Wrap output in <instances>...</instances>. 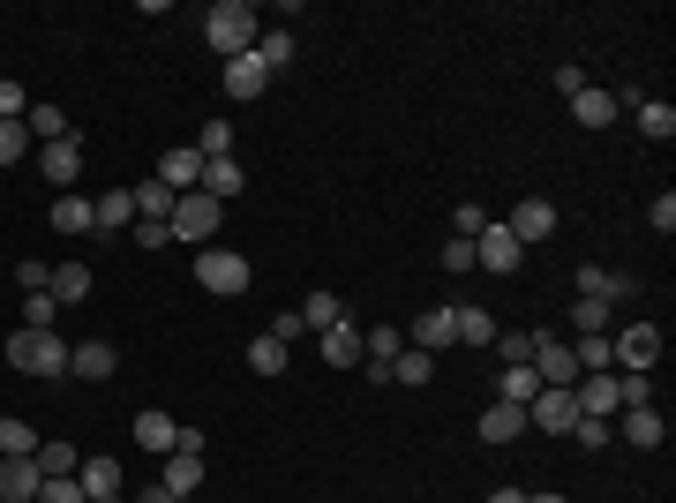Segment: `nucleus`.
<instances>
[{
	"label": "nucleus",
	"mask_w": 676,
	"mask_h": 503,
	"mask_svg": "<svg viewBox=\"0 0 676 503\" xmlns=\"http://www.w3.org/2000/svg\"><path fill=\"white\" fill-rule=\"evenodd\" d=\"M0 353H8L15 376H53V383L68 376V338H61V331H15Z\"/></svg>",
	"instance_id": "obj_1"
},
{
	"label": "nucleus",
	"mask_w": 676,
	"mask_h": 503,
	"mask_svg": "<svg viewBox=\"0 0 676 503\" xmlns=\"http://www.w3.org/2000/svg\"><path fill=\"white\" fill-rule=\"evenodd\" d=\"M255 8H241V0H218L211 15H204V39L218 45V61H233V53H255Z\"/></svg>",
	"instance_id": "obj_2"
},
{
	"label": "nucleus",
	"mask_w": 676,
	"mask_h": 503,
	"mask_svg": "<svg viewBox=\"0 0 676 503\" xmlns=\"http://www.w3.org/2000/svg\"><path fill=\"white\" fill-rule=\"evenodd\" d=\"M218 218H226V204H211V196L196 188V196H181V204H173L166 233H173V241H188V249H211V241H218Z\"/></svg>",
	"instance_id": "obj_3"
},
{
	"label": "nucleus",
	"mask_w": 676,
	"mask_h": 503,
	"mask_svg": "<svg viewBox=\"0 0 676 503\" xmlns=\"http://www.w3.org/2000/svg\"><path fill=\"white\" fill-rule=\"evenodd\" d=\"M249 278H255V271L233 249H218V241L196 255V286H204V294H249Z\"/></svg>",
	"instance_id": "obj_4"
},
{
	"label": "nucleus",
	"mask_w": 676,
	"mask_h": 503,
	"mask_svg": "<svg viewBox=\"0 0 676 503\" xmlns=\"http://www.w3.org/2000/svg\"><path fill=\"white\" fill-rule=\"evenodd\" d=\"M609 361H617L624 376H646V369L662 361V331H654V324H632V331H617V338H609Z\"/></svg>",
	"instance_id": "obj_5"
},
{
	"label": "nucleus",
	"mask_w": 676,
	"mask_h": 503,
	"mask_svg": "<svg viewBox=\"0 0 676 503\" xmlns=\"http://www.w3.org/2000/svg\"><path fill=\"white\" fill-rule=\"evenodd\" d=\"M571 420H579V398L556 391V383H542V391L526 398V428H542V436H571Z\"/></svg>",
	"instance_id": "obj_6"
},
{
	"label": "nucleus",
	"mask_w": 676,
	"mask_h": 503,
	"mask_svg": "<svg viewBox=\"0 0 676 503\" xmlns=\"http://www.w3.org/2000/svg\"><path fill=\"white\" fill-rule=\"evenodd\" d=\"M39 173L53 181V196H68V188H76V173H84V143H76V135L39 143Z\"/></svg>",
	"instance_id": "obj_7"
},
{
	"label": "nucleus",
	"mask_w": 676,
	"mask_h": 503,
	"mask_svg": "<svg viewBox=\"0 0 676 503\" xmlns=\"http://www.w3.org/2000/svg\"><path fill=\"white\" fill-rule=\"evenodd\" d=\"M504 233L519 241V249H534V241H549L556 233V204H542V196H526V204H511Z\"/></svg>",
	"instance_id": "obj_8"
},
{
	"label": "nucleus",
	"mask_w": 676,
	"mask_h": 503,
	"mask_svg": "<svg viewBox=\"0 0 676 503\" xmlns=\"http://www.w3.org/2000/svg\"><path fill=\"white\" fill-rule=\"evenodd\" d=\"M159 181H166L173 196H196V188H204V151H196V143H173L166 158H159Z\"/></svg>",
	"instance_id": "obj_9"
},
{
	"label": "nucleus",
	"mask_w": 676,
	"mask_h": 503,
	"mask_svg": "<svg viewBox=\"0 0 676 503\" xmlns=\"http://www.w3.org/2000/svg\"><path fill=\"white\" fill-rule=\"evenodd\" d=\"M121 226H135V196H128V188H106V196H90V233H98V241H113Z\"/></svg>",
	"instance_id": "obj_10"
},
{
	"label": "nucleus",
	"mask_w": 676,
	"mask_h": 503,
	"mask_svg": "<svg viewBox=\"0 0 676 503\" xmlns=\"http://www.w3.org/2000/svg\"><path fill=\"white\" fill-rule=\"evenodd\" d=\"M473 263H481V271H519V263H526V249H519L504 226L489 218V226H481V241H473Z\"/></svg>",
	"instance_id": "obj_11"
},
{
	"label": "nucleus",
	"mask_w": 676,
	"mask_h": 503,
	"mask_svg": "<svg viewBox=\"0 0 676 503\" xmlns=\"http://www.w3.org/2000/svg\"><path fill=\"white\" fill-rule=\"evenodd\" d=\"M121 369V353L106 346V338H84V346H68V376H84V383H106Z\"/></svg>",
	"instance_id": "obj_12"
},
{
	"label": "nucleus",
	"mask_w": 676,
	"mask_h": 503,
	"mask_svg": "<svg viewBox=\"0 0 676 503\" xmlns=\"http://www.w3.org/2000/svg\"><path fill=\"white\" fill-rule=\"evenodd\" d=\"M617 428H624V444H639V451L669 444V420H662V406H624V414H617Z\"/></svg>",
	"instance_id": "obj_13"
},
{
	"label": "nucleus",
	"mask_w": 676,
	"mask_h": 503,
	"mask_svg": "<svg viewBox=\"0 0 676 503\" xmlns=\"http://www.w3.org/2000/svg\"><path fill=\"white\" fill-rule=\"evenodd\" d=\"M263 90H271V68H263L255 53H233V61H226V98L249 106V98H263Z\"/></svg>",
	"instance_id": "obj_14"
},
{
	"label": "nucleus",
	"mask_w": 676,
	"mask_h": 503,
	"mask_svg": "<svg viewBox=\"0 0 676 503\" xmlns=\"http://www.w3.org/2000/svg\"><path fill=\"white\" fill-rule=\"evenodd\" d=\"M406 346H422V353H444V346H459V316H451V308H422V324L406 331Z\"/></svg>",
	"instance_id": "obj_15"
},
{
	"label": "nucleus",
	"mask_w": 676,
	"mask_h": 503,
	"mask_svg": "<svg viewBox=\"0 0 676 503\" xmlns=\"http://www.w3.org/2000/svg\"><path fill=\"white\" fill-rule=\"evenodd\" d=\"M519 436H526V406L489 398V406H481V444H519Z\"/></svg>",
	"instance_id": "obj_16"
},
{
	"label": "nucleus",
	"mask_w": 676,
	"mask_h": 503,
	"mask_svg": "<svg viewBox=\"0 0 676 503\" xmlns=\"http://www.w3.org/2000/svg\"><path fill=\"white\" fill-rule=\"evenodd\" d=\"M579 294H587V300H632V294H639V278H624V271H601V263H587V271H579Z\"/></svg>",
	"instance_id": "obj_17"
},
{
	"label": "nucleus",
	"mask_w": 676,
	"mask_h": 503,
	"mask_svg": "<svg viewBox=\"0 0 676 503\" xmlns=\"http://www.w3.org/2000/svg\"><path fill=\"white\" fill-rule=\"evenodd\" d=\"M128 196H135V218H151V226H166V218H173V204H181V196H173V188L159 181V173H151V181H135Z\"/></svg>",
	"instance_id": "obj_18"
},
{
	"label": "nucleus",
	"mask_w": 676,
	"mask_h": 503,
	"mask_svg": "<svg viewBox=\"0 0 676 503\" xmlns=\"http://www.w3.org/2000/svg\"><path fill=\"white\" fill-rule=\"evenodd\" d=\"M45 294L61 300V308H76V300H90V263H53Z\"/></svg>",
	"instance_id": "obj_19"
},
{
	"label": "nucleus",
	"mask_w": 676,
	"mask_h": 503,
	"mask_svg": "<svg viewBox=\"0 0 676 503\" xmlns=\"http://www.w3.org/2000/svg\"><path fill=\"white\" fill-rule=\"evenodd\" d=\"M241 181H249L241 158H204V196H211V204H233V196H241Z\"/></svg>",
	"instance_id": "obj_20"
},
{
	"label": "nucleus",
	"mask_w": 676,
	"mask_h": 503,
	"mask_svg": "<svg viewBox=\"0 0 676 503\" xmlns=\"http://www.w3.org/2000/svg\"><path fill=\"white\" fill-rule=\"evenodd\" d=\"M294 316H301V331H316V338H324V331H338V324H346V300H338V294H308V300L294 308Z\"/></svg>",
	"instance_id": "obj_21"
},
{
	"label": "nucleus",
	"mask_w": 676,
	"mask_h": 503,
	"mask_svg": "<svg viewBox=\"0 0 676 503\" xmlns=\"http://www.w3.org/2000/svg\"><path fill=\"white\" fill-rule=\"evenodd\" d=\"M571 113H579V128H609L624 106H617V90H601V84H587L579 98H571Z\"/></svg>",
	"instance_id": "obj_22"
},
{
	"label": "nucleus",
	"mask_w": 676,
	"mask_h": 503,
	"mask_svg": "<svg viewBox=\"0 0 676 503\" xmlns=\"http://www.w3.org/2000/svg\"><path fill=\"white\" fill-rule=\"evenodd\" d=\"M31 466H39V481H76L84 451H76V444H39V451H31Z\"/></svg>",
	"instance_id": "obj_23"
},
{
	"label": "nucleus",
	"mask_w": 676,
	"mask_h": 503,
	"mask_svg": "<svg viewBox=\"0 0 676 503\" xmlns=\"http://www.w3.org/2000/svg\"><path fill=\"white\" fill-rule=\"evenodd\" d=\"M173 436H181V420H173V414H135V444H143V451L173 459Z\"/></svg>",
	"instance_id": "obj_24"
},
{
	"label": "nucleus",
	"mask_w": 676,
	"mask_h": 503,
	"mask_svg": "<svg viewBox=\"0 0 676 503\" xmlns=\"http://www.w3.org/2000/svg\"><path fill=\"white\" fill-rule=\"evenodd\" d=\"M617 106H632V113H639V128H646L654 143H669V135H676V113L662 106V98H617Z\"/></svg>",
	"instance_id": "obj_25"
},
{
	"label": "nucleus",
	"mask_w": 676,
	"mask_h": 503,
	"mask_svg": "<svg viewBox=\"0 0 676 503\" xmlns=\"http://www.w3.org/2000/svg\"><path fill=\"white\" fill-rule=\"evenodd\" d=\"M76 481H84L90 503H98V496H121V466H113V459H84V466H76Z\"/></svg>",
	"instance_id": "obj_26"
},
{
	"label": "nucleus",
	"mask_w": 676,
	"mask_h": 503,
	"mask_svg": "<svg viewBox=\"0 0 676 503\" xmlns=\"http://www.w3.org/2000/svg\"><path fill=\"white\" fill-rule=\"evenodd\" d=\"M159 481H166L173 496H196V489H204V459H188V451H173V459H166V473H159Z\"/></svg>",
	"instance_id": "obj_27"
},
{
	"label": "nucleus",
	"mask_w": 676,
	"mask_h": 503,
	"mask_svg": "<svg viewBox=\"0 0 676 503\" xmlns=\"http://www.w3.org/2000/svg\"><path fill=\"white\" fill-rule=\"evenodd\" d=\"M324 361H331V369H361V331H353V324L324 331Z\"/></svg>",
	"instance_id": "obj_28"
},
{
	"label": "nucleus",
	"mask_w": 676,
	"mask_h": 503,
	"mask_svg": "<svg viewBox=\"0 0 676 503\" xmlns=\"http://www.w3.org/2000/svg\"><path fill=\"white\" fill-rule=\"evenodd\" d=\"M534 391H542V376H534V369H526V361H511L504 376H497V398H504V406H526V398H534Z\"/></svg>",
	"instance_id": "obj_29"
},
{
	"label": "nucleus",
	"mask_w": 676,
	"mask_h": 503,
	"mask_svg": "<svg viewBox=\"0 0 676 503\" xmlns=\"http://www.w3.org/2000/svg\"><path fill=\"white\" fill-rule=\"evenodd\" d=\"M31 451H39V428H31V420H0V459H31Z\"/></svg>",
	"instance_id": "obj_30"
},
{
	"label": "nucleus",
	"mask_w": 676,
	"mask_h": 503,
	"mask_svg": "<svg viewBox=\"0 0 676 503\" xmlns=\"http://www.w3.org/2000/svg\"><path fill=\"white\" fill-rule=\"evenodd\" d=\"M53 226H61V233H90V196H76V188L53 196Z\"/></svg>",
	"instance_id": "obj_31"
},
{
	"label": "nucleus",
	"mask_w": 676,
	"mask_h": 503,
	"mask_svg": "<svg viewBox=\"0 0 676 503\" xmlns=\"http://www.w3.org/2000/svg\"><path fill=\"white\" fill-rule=\"evenodd\" d=\"M249 369H255V376H286V346H279L271 331L249 338Z\"/></svg>",
	"instance_id": "obj_32"
},
{
	"label": "nucleus",
	"mask_w": 676,
	"mask_h": 503,
	"mask_svg": "<svg viewBox=\"0 0 676 503\" xmlns=\"http://www.w3.org/2000/svg\"><path fill=\"white\" fill-rule=\"evenodd\" d=\"M428 376H436V353H422V346H406L391 361V383H428Z\"/></svg>",
	"instance_id": "obj_33"
},
{
	"label": "nucleus",
	"mask_w": 676,
	"mask_h": 503,
	"mask_svg": "<svg viewBox=\"0 0 676 503\" xmlns=\"http://www.w3.org/2000/svg\"><path fill=\"white\" fill-rule=\"evenodd\" d=\"M451 316H459V346H489V338H497V316H489V308H451Z\"/></svg>",
	"instance_id": "obj_34"
},
{
	"label": "nucleus",
	"mask_w": 676,
	"mask_h": 503,
	"mask_svg": "<svg viewBox=\"0 0 676 503\" xmlns=\"http://www.w3.org/2000/svg\"><path fill=\"white\" fill-rule=\"evenodd\" d=\"M31 151H39V135H31V128H23V121H0V166L31 158Z\"/></svg>",
	"instance_id": "obj_35"
},
{
	"label": "nucleus",
	"mask_w": 676,
	"mask_h": 503,
	"mask_svg": "<svg viewBox=\"0 0 676 503\" xmlns=\"http://www.w3.org/2000/svg\"><path fill=\"white\" fill-rule=\"evenodd\" d=\"M255 61H263V68L279 76V68L294 61V39H286V31H255Z\"/></svg>",
	"instance_id": "obj_36"
},
{
	"label": "nucleus",
	"mask_w": 676,
	"mask_h": 503,
	"mask_svg": "<svg viewBox=\"0 0 676 503\" xmlns=\"http://www.w3.org/2000/svg\"><path fill=\"white\" fill-rule=\"evenodd\" d=\"M564 324H571L579 338H587V331H601V324H609V300H587V294H579V300H571V316H564Z\"/></svg>",
	"instance_id": "obj_37"
},
{
	"label": "nucleus",
	"mask_w": 676,
	"mask_h": 503,
	"mask_svg": "<svg viewBox=\"0 0 676 503\" xmlns=\"http://www.w3.org/2000/svg\"><path fill=\"white\" fill-rule=\"evenodd\" d=\"M196 151H204V158H233V121H204Z\"/></svg>",
	"instance_id": "obj_38"
},
{
	"label": "nucleus",
	"mask_w": 676,
	"mask_h": 503,
	"mask_svg": "<svg viewBox=\"0 0 676 503\" xmlns=\"http://www.w3.org/2000/svg\"><path fill=\"white\" fill-rule=\"evenodd\" d=\"M53 316H61L53 294H23V331H53Z\"/></svg>",
	"instance_id": "obj_39"
},
{
	"label": "nucleus",
	"mask_w": 676,
	"mask_h": 503,
	"mask_svg": "<svg viewBox=\"0 0 676 503\" xmlns=\"http://www.w3.org/2000/svg\"><path fill=\"white\" fill-rule=\"evenodd\" d=\"M23 128H31L39 143H53V135H68V121H61V106H31V113H23Z\"/></svg>",
	"instance_id": "obj_40"
},
{
	"label": "nucleus",
	"mask_w": 676,
	"mask_h": 503,
	"mask_svg": "<svg viewBox=\"0 0 676 503\" xmlns=\"http://www.w3.org/2000/svg\"><path fill=\"white\" fill-rule=\"evenodd\" d=\"M571 444H587V451H601V444H617V420H571Z\"/></svg>",
	"instance_id": "obj_41"
},
{
	"label": "nucleus",
	"mask_w": 676,
	"mask_h": 503,
	"mask_svg": "<svg viewBox=\"0 0 676 503\" xmlns=\"http://www.w3.org/2000/svg\"><path fill=\"white\" fill-rule=\"evenodd\" d=\"M489 346L504 353V369H511V361H526V353H534V331H497Z\"/></svg>",
	"instance_id": "obj_42"
},
{
	"label": "nucleus",
	"mask_w": 676,
	"mask_h": 503,
	"mask_svg": "<svg viewBox=\"0 0 676 503\" xmlns=\"http://www.w3.org/2000/svg\"><path fill=\"white\" fill-rule=\"evenodd\" d=\"M481 226H489V210H481V204H459V218H451V233H459V241H481Z\"/></svg>",
	"instance_id": "obj_43"
},
{
	"label": "nucleus",
	"mask_w": 676,
	"mask_h": 503,
	"mask_svg": "<svg viewBox=\"0 0 676 503\" xmlns=\"http://www.w3.org/2000/svg\"><path fill=\"white\" fill-rule=\"evenodd\" d=\"M617 391H624V406H654V376H617ZM617 406V414H624Z\"/></svg>",
	"instance_id": "obj_44"
},
{
	"label": "nucleus",
	"mask_w": 676,
	"mask_h": 503,
	"mask_svg": "<svg viewBox=\"0 0 676 503\" xmlns=\"http://www.w3.org/2000/svg\"><path fill=\"white\" fill-rule=\"evenodd\" d=\"M444 271H481V263H473V241L451 233V241H444Z\"/></svg>",
	"instance_id": "obj_45"
},
{
	"label": "nucleus",
	"mask_w": 676,
	"mask_h": 503,
	"mask_svg": "<svg viewBox=\"0 0 676 503\" xmlns=\"http://www.w3.org/2000/svg\"><path fill=\"white\" fill-rule=\"evenodd\" d=\"M646 226H654V233H676V196H654V204H646Z\"/></svg>",
	"instance_id": "obj_46"
},
{
	"label": "nucleus",
	"mask_w": 676,
	"mask_h": 503,
	"mask_svg": "<svg viewBox=\"0 0 676 503\" xmlns=\"http://www.w3.org/2000/svg\"><path fill=\"white\" fill-rule=\"evenodd\" d=\"M39 503H90V496H84V481H45Z\"/></svg>",
	"instance_id": "obj_47"
},
{
	"label": "nucleus",
	"mask_w": 676,
	"mask_h": 503,
	"mask_svg": "<svg viewBox=\"0 0 676 503\" xmlns=\"http://www.w3.org/2000/svg\"><path fill=\"white\" fill-rule=\"evenodd\" d=\"M45 278H53V263H15V286H23V294H45Z\"/></svg>",
	"instance_id": "obj_48"
},
{
	"label": "nucleus",
	"mask_w": 676,
	"mask_h": 503,
	"mask_svg": "<svg viewBox=\"0 0 676 503\" xmlns=\"http://www.w3.org/2000/svg\"><path fill=\"white\" fill-rule=\"evenodd\" d=\"M128 233H135V241H143V249H166V241H173L166 226H151V218H135V226H128Z\"/></svg>",
	"instance_id": "obj_49"
},
{
	"label": "nucleus",
	"mask_w": 676,
	"mask_h": 503,
	"mask_svg": "<svg viewBox=\"0 0 676 503\" xmlns=\"http://www.w3.org/2000/svg\"><path fill=\"white\" fill-rule=\"evenodd\" d=\"M271 338H279V346H294V338H301V316H294V308H286V316H271Z\"/></svg>",
	"instance_id": "obj_50"
},
{
	"label": "nucleus",
	"mask_w": 676,
	"mask_h": 503,
	"mask_svg": "<svg viewBox=\"0 0 676 503\" xmlns=\"http://www.w3.org/2000/svg\"><path fill=\"white\" fill-rule=\"evenodd\" d=\"M135 503H181V496H173L166 481H151V489H143V496H135Z\"/></svg>",
	"instance_id": "obj_51"
},
{
	"label": "nucleus",
	"mask_w": 676,
	"mask_h": 503,
	"mask_svg": "<svg viewBox=\"0 0 676 503\" xmlns=\"http://www.w3.org/2000/svg\"><path fill=\"white\" fill-rule=\"evenodd\" d=\"M489 503H526V489H489Z\"/></svg>",
	"instance_id": "obj_52"
},
{
	"label": "nucleus",
	"mask_w": 676,
	"mask_h": 503,
	"mask_svg": "<svg viewBox=\"0 0 676 503\" xmlns=\"http://www.w3.org/2000/svg\"><path fill=\"white\" fill-rule=\"evenodd\" d=\"M526 503H571V496H526Z\"/></svg>",
	"instance_id": "obj_53"
},
{
	"label": "nucleus",
	"mask_w": 676,
	"mask_h": 503,
	"mask_svg": "<svg viewBox=\"0 0 676 503\" xmlns=\"http://www.w3.org/2000/svg\"><path fill=\"white\" fill-rule=\"evenodd\" d=\"M98 503H121V496H98Z\"/></svg>",
	"instance_id": "obj_54"
}]
</instances>
